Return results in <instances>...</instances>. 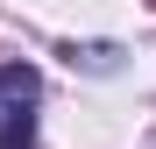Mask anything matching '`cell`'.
Returning a JSON list of instances; mask_svg holds the SVG:
<instances>
[{
	"mask_svg": "<svg viewBox=\"0 0 156 149\" xmlns=\"http://www.w3.org/2000/svg\"><path fill=\"white\" fill-rule=\"evenodd\" d=\"M36 99H43L36 64H0V149H36Z\"/></svg>",
	"mask_w": 156,
	"mask_h": 149,
	"instance_id": "cell-1",
	"label": "cell"
}]
</instances>
